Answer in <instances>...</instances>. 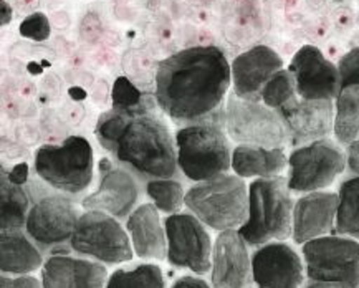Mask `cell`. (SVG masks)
<instances>
[{
	"label": "cell",
	"mask_w": 359,
	"mask_h": 288,
	"mask_svg": "<svg viewBox=\"0 0 359 288\" xmlns=\"http://www.w3.org/2000/svg\"><path fill=\"white\" fill-rule=\"evenodd\" d=\"M154 81L156 103L174 123L225 125L224 100L232 83V68L219 47L197 45L164 58Z\"/></svg>",
	"instance_id": "obj_1"
},
{
	"label": "cell",
	"mask_w": 359,
	"mask_h": 288,
	"mask_svg": "<svg viewBox=\"0 0 359 288\" xmlns=\"http://www.w3.org/2000/svg\"><path fill=\"white\" fill-rule=\"evenodd\" d=\"M144 179H171L177 172L176 139L153 113L133 114L109 151Z\"/></svg>",
	"instance_id": "obj_2"
},
{
	"label": "cell",
	"mask_w": 359,
	"mask_h": 288,
	"mask_svg": "<svg viewBox=\"0 0 359 288\" xmlns=\"http://www.w3.org/2000/svg\"><path fill=\"white\" fill-rule=\"evenodd\" d=\"M293 209L287 177L255 179L248 186V217L238 234L250 247L287 240L293 234Z\"/></svg>",
	"instance_id": "obj_3"
},
{
	"label": "cell",
	"mask_w": 359,
	"mask_h": 288,
	"mask_svg": "<svg viewBox=\"0 0 359 288\" xmlns=\"http://www.w3.org/2000/svg\"><path fill=\"white\" fill-rule=\"evenodd\" d=\"M177 166L192 182L210 181L232 169V148L222 123H199L176 131Z\"/></svg>",
	"instance_id": "obj_4"
},
{
	"label": "cell",
	"mask_w": 359,
	"mask_h": 288,
	"mask_svg": "<svg viewBox=\"0 0 359 288\" xmlns=\"http://www.w3.org/2000/svg\"><path fill=\"white\" fill-rule=\"evenodd\" d=\"M184 203L204 226L217 232L238 231L248 217V187L243 177L227 172L197 182Z\"/></svg>",
	"instance_id": "obj_5"
},
{
	"label": "cell",
	"mask_w": 359,
	"mask_h": 288,
	"mask_svg": "<svg viewBox=\"0 0 359 288\" xmlns=\"http://www.w3.org/2000/svg\"><path fill=\"white\" fill-rule=\"evenodd\" d=\"M34 167L36 176L53 189L80 194L93 181V148L83 136H70L60 144H43L36 149Z\"/></svg>",
	"instance_id": "obj_6"
},
{
	"label": "cell",
	"mask_w": 359,
	"mask_h": 288,
	"mask_svg": "<svg viewBox=\"0 0 359 288\" xmlns=\"http://www.w3.org/2000/svg\"><path fill=\"white\" fill-rule=\"evenodd\" d=\"M225 131L238 146L278 149L290 143L287 126L277 109L260 102H245L236 95L225 104Z\"/></svg>",
	"instance_id": "obj_7"
},
{
	"label": "cell",
	"mask_w": 359,
	"mask_h": 288,
	"mask_svg": "<svg viewBox=\"0 0 359 288\" xmlns=\"http://www.w3.org/2000/svg\"><path fill=\"white\" fill-rule=\"evenodd\" d=\"M70 247L83 257L108 265L130 262L135 255L131 237H128L118 219L101 210H86L81 214Z\"/></svg>",
	"instance_id": "obj_8"
},
{
	"label": "cell",
	"mask_w": 359,
	"mask_h": 288,
	"mask_svg": "<svg viewBox=\"0 0 359 288\" xmlns=\"http://www.w3.org/2000/svg\"><path fill=\"white\" fill-rule=\"evenodd\" d=\"M306 278L359 288V242L344 235H325L303 244Z\"/></svg>",
	"instance_id": "obj_9"
},
{
	"label": "cell",
	"mask_w": 359,
	"mask_h": 288,
	"mask_svg": "<svg viewBox=\"0 0 359 288\" xmlns=\"http://www.w3.org/2000/svg\"><path fill=\"white\" fill-rule=\"evenodd\" d=\"M346 166V153L330 138L298 146L288 156V187L300 194L321 191L333 184Z\"/></svg>",
	"instance_id": "obj_10"
},
{
	"label": "cell",
	"mask_w": 359,
	"mask_h": 288,
	"mask_svg": "<svg viewBox=\"0 0 359 288\" xmlns=\"http://www.w3.org/2000/svg\"><path fill=\"white\" fill-rule=\"evenodd\" d=\"M168 237V262L172 267L189 268L205 275L212 268V240L209 232L194 214L177 212L164 221Z\"/></svg>",
	"instance_id": "obj_11"
},
{
	"label": "cell",
	"mask_w": 359,
	"mask_h": 288,
	"mask_svg": "<svg viewBox=\"0 0 359 288\" xmlns=\"http://www.w3.org/2000/svg\"><path fill=\"white\" fill-rule=\"evenodd\" d=\"M80 216L78 207L68 198L45 194L30 207L25 232L35 244L55 249L72 240Z\"/></svg>",
	"instance_id": "obj_12"
},
{
	"label": "cell",
	"mask_w": 359,
	"mask_h": 288,
	"mask_svg": "<svg viewBox=\"0 0 359 288\" xmlns=\"http://www.w3.org/2000/svg\"><path fill=\"white\" fill-rule=\"evenodd\" d=\"M288 70L293 75L297 93L303 100L333 102L341 91L338 67L331 63L318 47L303 45L293 55Z\"/></svg>",
	"instance_id": "obj_13"
},
{
	"label": "cell",
	"mask_w": 359,
	"mask_h": 288,
	"mask_svg": "<svg viewBox=\"0 0 359 288\" xmlns=\"http://www.w3.org/2000/svg\"><path fill=\"white\" fill-rule=\"evenodd\" d=\"M253 283L259 288H302L306 278L305 260L285 242H269L252 255Z\"/></svg>",
	"instance_id": "obj_14"
},
{
	"label": "cell",
	"mask_w": 359,
	"mask_h": 288,
	"mask_svg": "<svg viewBox=\"0 0 359 288\" xmlns=\"http://www.w3.org/2000/svg\"><path fill=\"white\" fill-rule=\"evenodd\" d=\"M140 199L135 176L126 169L114 166L108 158L100 161V184L83 199L85 210H101L116 219H128Z\"/></svg>",
	"instance_id": "obj_15"
},
{
	"label": "cell",
	"mask_w": 359,
	"mask_h": 288,
	"mask_svg": "<svg viewBox=\"0 0 359 288\" xmlns=\"http://www.w3.org/2000/svg\"><path fill=\"white\" fill-rule=\"evenodd\" d=\"M287 126L290 144L305 146L325 139L334 128V104L328 100H303L300 96L278 109Z\"/></svg>",
	"instance_id": "obj_16"
},
{
	"label": "cell",
	"mask_w": 359,
	"mask_h": 288,
	"mask_svg": "<svg viewBox=\"0 0 359 288\" xmlns=\"http://www.w3.org/2000/svg\"><path fill=\"white\" fill-rule=\"evenodd\" d=\"M210 282L214 288H252V257L238 231L219 232L214 242Z\"/></svg>",
	"instance_id": "obj_17"
},
{
	"label": "cell",
	"mask_w": 359,
	"mask_h": 288,
	"mask_svg": "<svg viewBox=\"0 0 359 288\" xmlns=\"http://www.w3.org/2000/svg\"><path fill=\"white\" fill-rule=\"evenodd\" d=\"M233 95L245 102H262V91L275 73L283 70L282 57L266 45H257L230 63Z\"/></svg>",
	"instance_id": "obj_18"
},
{
	"label": "cell",
	"mask_w": 359,
	"mask_h": 288,
	"mask_svg": "<svg viewBox=\"0 0 359 288\" xmlns=\"http://www.w3.org/2000/svg\"><path fill=\"white\" fill-rule=\"evenodd\" d=\"M338 194L334 192H308L294 203L293 240L303 245L318 237L331 235L338 212Z\"/></svg>",
	"instance_id": "obj_19"
},
{
	"label": "cell",
	"mask_w": 359,
	"mask_h": 288,
	"mask_svg": "<svg viewBox=\"0 0 359 288\" xmlns=\"http://www.w3.org/2000/svg\"><path fill=\"white\" fill-rule=\"evenodd\" d=\"M108 277L101 262L57 254L43 262L40 282L43 288H104Z\"/></svg>",
	"instance_id": "obj_20"
},
{
	"label": "cell",
	"mask_w": 359,
	"mask_h": 288,
	"mask_svg": "<svg viewBox=\"0 0 359 288\" xmlns=\"http://www.w3.org/2000/svg\"><path fill=\"white\" fill-rule=\"evenodd\" d=\"M126 231L137 257L144 260L168 259V237L161 222L159 209L154 204L137 205L128 217Z\"/></svg>",
	"instance_id": "obj_21"
},
{
	"label": "cell",
	"mask_w": 359,
	"mask_h": 288,
	"mask_svg": "<svg viewBox=\"0 0 359 288\" xmlns=\"http://www.w3.org/2000/svg\"><path fill=\"white\" fill-rule=\"evenodd\" d=\"M43 257L22 228L0 234V268L4 275H30L43 267Z\"/></svg>",
	"instance_id": "obj_22"
},
{
	"label": "cell",
	"mask_w": 359,
	"mask_h": 288,
	"mask_svg": "<svg viewBox=\"0 0 359 288\" xmlns=\"http://www.w3.org/2000/svg\"><path fill=\"white\" fill-rule=\"evenodd\" d=\"M288 166V158L282 148L266 149L255 146H237L232 151V169L233 174L243 177H266L282 176L285 167Z\"/></svg>",
	"instance_id": "obj_23"
},
{
	"label": "cell",
	"mask_w": 359,
	"mask_h": 288,
	"mask_svg": "<svg viewBox=\"0 0 359 288\" xmlns=\"http://www.w3.org/2000/svg\"><path fill=\"white\" fill-rule=\"evenodd\" d=\"M29 212V192L24 189V186L8 181L2 172V181H0V227L2 231L24 228Z\"/></svg>",
	"instance_id": "obj_24"
},
{
	"label": "cell",
	"mask_w": 359,
	"mask_h": 288,
	"mask_svg": "<svg viewBox=\"0 0 359 288\" xmlns=\"http://www.w3.org/2000/svg\"><path fill=\"white\" fill-rule=\"evenodd\" d=\"M333 132L339 144L359 139V85L343 88L336 96Z\"/></svg>",
	"instance_id": "obj_25"
},
{
	"label": "cell",
	"mask_w": 359,
	"mask_h": 288,
	"mask_svg": "<svg viewBox=\"0 0 359 288\" xmlns=\"http://www.w3.org/2000/svg\"><path fill=\"white\" fill-rule=\"evenodd\" d=\"M334 232L359 240V176L349 177L339 186Z\"/></svg>",
	"instance_id": "obj_26"
},
{
	"label": "cell",
	"mask_w": 359,
	"mask_h": 288,
	"mask_svg": "<svg viewBox=\"0 0 359 288\" xmlns=\"http://www.w3.org/2000/svg\"><path fill=\"white\" fill-rule=\"evenodd\" d=\"M104 288H164V275L159 265L141 263L114 270Z\"/></svg>",
	"instance_id": "obj_27"
},
{
	"label": "cell",
	"mask_w": 359,
	"mask_h": 288,
	"mask_svg": "<svg viewBox=\"0 0 359 288\" xmlns=\"http://www.w3.org/2000/svg\"><path fill=\"white\" fill-rule=\"evenodd\" d=\"M111 102L113 109L131 114L153 113L154 107L158 104L153 95L142 93V91L137 90L126 76H118V78L114 80Z\"/></svg>",
	"instance_id": "obj_28"
},
{
	"label": "cell",
	"mask_w": 359,
	"mask_h": 288,
	"mask_svg": "<svg viewBox=\"0 0 359 288\" xmlns=\"http://www.w3.org/2000/svg\"><path fill=\"white\" fill-rule=\"evenodd\" d=\"M146 194L153 200L156 207L165 216H172L186 205V194H184L181 182L174 179H151L146 184Z\"/></svg>",
	"instance_id": "obj_29"
},
{
	"label": "cell",
	"mask_w": 359,
	"mask_h": 288,
	"mask_svg": "<svg viewBox=\"0 0 359 288\" xmlns=\"http://www.w3.org/2000/svg\"><path fill=\"white\" fill-rule=\"evenodd\" d=\"M297 86H294L293 75L290 70H280L275 73L265 85L264 91H262V103L271 109H278L285 107V104L297 98Z\"/></svg>",
	"instance_id": "obj_30"
},
{
	"label": "cell",
	"mask_w": 359,
	"mask_h": 288,
	"mask_svg": "<svg viewBox=\"0 0 359 288\" xmlns=\"http://www.w3.org/2000/svg\"><path fill=\"white\" fill-rule=\"evenodd\" d=\"M18 32L25 39L35 40V42H43L52 34V27H50L48 17L45 13L35 12L22 22L20 27H18Z\"/></svg>",
	"instance_id": "obj_31"
},
{
	"label": "cell",
	"mask_w": 359,
	"mask_h": 288,
	"mask_svg": "<svg viewBox=\"0 0 359 288\" xmlns=\"http://www.w3.org/2000/svg\"><path fill=\"white\" fill-rule=\"evenodd\" d=\"M338 71L339 80H341V90L359 85V47L351 48L339 58Z\"/></svg>",
	"instance_id": "obj_32"
},
{
	"label": "cell",
	"mask_w": 359,
	"mask_h": 288,
	"mask_svg": "<svg viewBox=\"0 0 359 288\" xmlns=\"http://www.w3.org/2000/svg\"><path fill=\"white\" fill-rule=\"evenodd\" d=\"M0 288H43L39 278L30 275H18L0 278Z\"/></svg>",
	"instance_id": "obj_33"
},
{
	"label": "cell",
	"mask_w": 359,
	"mask_h": 288,
	"mask_svg": "<svg viewBox=\"0 0 359 288\" xmlns=\"http://www.w3.org/2000/svg\"><path fill=\"white\" fill-rule=\"evenodd\" d=\"M2 172L4 174L7 176V179L8 181H12L13 184H18V186H24L27 181H29V166H27L25 163H22V164H17L15 167L12 169V171H4L2 169Z\"/></svg>",
	"instance_id": "obj_34"
},
{
	"label": "cell",
	"mask_w": 359,
	"mask_h": 288,
	"mask_svg": "<svg viewBox=\"0 0 359 288\" xmlns=\"http://www.w3.org/2000/svg\"><path fill=\"white\" fill-rule=\"evenodd\" d=\"M171 288H214L210 283H207L204 278L194 277V275H184L177 278L176 282L172 283Z\"/></svg>",
	"instance_id": "obj_35"
},
{
	"label": "cell",
	"mask_w": 359,
	"mask_h": 288,
	"mask_svg": "<svg viewBox=\"0 0 359 288\" xmlns=\"http://www.w3.org/2000/svg\"><path fill=\"white\" fill-rule=\"evenodd\" d=\"M346 158H348V167L351 169L354 174L359 176V139L353 141L346 149Z\"/></svg>",
	"instance_id": "obj_36"
},
{
	"label": "cell",
	"mask_w": 359,
	"mask_h": 288,
	"mask_svg": "<svg viewBox=\"0 0 359 288\" xmlns=\"http://www.w3.org/2000/svg\"><path fill=\"white\" fill-rule=\"evenodd\" d=\"M12 17H13L12 7L8 6L7 0H0V25L6 27L11 24Z\"/></svg>",
	"instance_id": "obj_37"
},
{
	"label": "cell",
	"mask_w": 359,
	"mask_h": 288,
	"mask_svg": "<svg viewBox=\"0 0 359 288\" xmlns=\"http://www.w3.org/2000/svg\"><path fill=\"white\" fill-rule=\"evenodd\" d=\"M305 288H341L339 285H336V283H328V282H315L311 280L310 283Z\"/></svg>",
	"instance_id": "obj_38"
}]
</instances>
